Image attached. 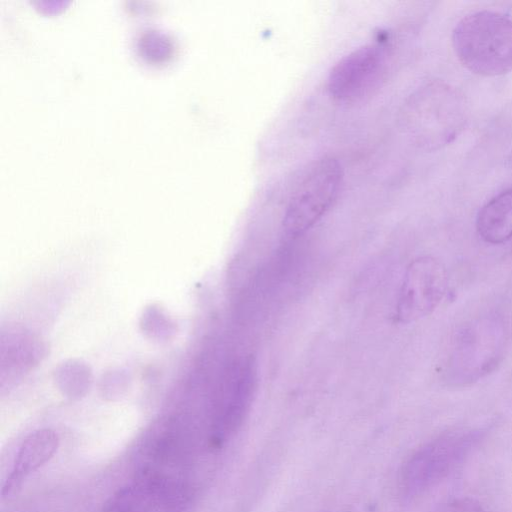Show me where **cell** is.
<instances>
[{
    "label": "cell",
    "mask_w": 512,
    "mask_h": 512,
    "mask_svg": "<svg viewBox=\"0 0 512 512\" xmlns=\"http://www.w3.org/2000/svg\"><path fill=\"white\" fill-rule=\"evenodd\" d=\"M507 340V325L498 313H486L465 322L451 338L444 379L453 386L478 381L501 361Z\"/></svg>",
    "instance_id": "cell-1"
},
{
    "label": "cell",
    "mask_w": 512,
    "mask_h": 512,
    "mask_svg": "<svg viewBox=\"0 0 512 512\" xmlns=\"http://www.w3.org/2000/svg\"><path fill=\"white\" fill-rule=\"evenodd\" d=\"M455 54L470 72L499 76L512 70V20L496 11L470 13L452 34Z\"/></svg>",
    "instance_id": "cell-2"
},
{
    "label": "cell",
    "mask_w": 512,
    "mask_h": 512,
    "mask_svg": "<svg viewBox=\"0 0 512 512\" xmlns=\"http://www.w3.org/2000/svg\"><path fill=\"white\" fill-rule=\"evenodd\" d=\"M403 114L413 140L422 147L437 149L452 142L464 128L466 105L453 88L435 82L415 92Z\"/></svg>",
    "instance_id": "cell-3"
},
{
    "label": "cell",
    "mask_w": 512,
    "mask_h": 512,
    "mask_svg": "<svg viewBox=\"0 0 512 512\" xmlns=\"http://www.w3.org/2000/svg\"><path fill=\"white\" fill-rule=\"evenodd\" d=\"M479 431L458 429L439 435L415 451L404 463L399 490L406 500L414 499L441 482L469 454Z\"/></svg>",
    "instance_id": "cell-4"
},
{
    "label": "cell",
    "mask_w": 512,
    "mask_h": 512,
    "mask_svg": "<svg viewBox=\"0 0 512 512\" xmlns=\"http://www.w3.org/2000/svg\"><path fill=\"white\" fill-rule=\"evenodd\" d=\"M342 177L339 162L331 157L319 159L309 167L284 215L283 228L287 235L302 234L326 213L339 193Z\"/></svg>",
    "instance_id": "cell-5"
},
{
    "label": "cell",
    "mask_w": 512,
    "mask_h": 512,
    "mask_svg": "<svg viewBox=\"0 0 512 512\" xmlns=\"http://www.w3.org/2000/svg\"><path fill=\"white\" fill-rule=\"evenodd\" d=\"M447 282L446 269L438 259L423 256L413 260L400 288L397 321L411 323L432 313L446 292Z\"/></svg>",
    "instance_id": "cell-6"
},
{
    "label": "cell",
    "mask_w": 512,
    "mask_h": 512,
    "mask_svg": "<svg viewBox=\"0 0 512 512\" xmlns=\"http://www.w3.org/2000/svg\"><path fill=\"white\" fill-rule=\"evenodd\" d=\"M385 71V51L379 45H365L339 60L328 77L330 95L339 102L362 99L379 83Z\"/></svg>",
    "instance_id": "cell-7"
},
{
    "label": "cell",
    "mask_w": 512,
    "mask_h": 512,
    "mask_svg": "<svg viewBox=\"0 0 512 512\" xmlns=\"http://www.w3.org/2000/svg\"><path fill=\"white\" fill-rule=\"evenodd\" d=\"M59 447L58 434L49 428L30 433L21 443L12 468L2 486V497L7 498L20 489L25 480L49 462Z\"/></svg>",
    "instance_id": "cell-8"
},
{
    "label": "cell",
    "mask_w": 512,
    "mask_h": 512,
    "mask_svg": "<svg viewBox=\"0 0 512 512\" xmlns=\"http://www.w3.org/2000/svg\"><path fill=\"white\" fill-rule=\"evenodd\" d=\"M476 229L490 244L504 243L512 238V189L501 192L480 209Z\"/></svg>",
    "instance_id": "cell-9"
},
{
    "label": "cell",
    "mask_w": 512,
    "mask_h": 512,
    "mask_svg": "<svg viewBox=\"0 0 512 512\" xmlns=\"http://www.w3.org/2000/svg\"><path fill=\"white\" fill-rule=\"evenodd\" d=\"M435 512H485L481 504L472 498L462 497L442 503Z\"/></svg>",
    "instance_id": "cell-10"
}]
</instances>
